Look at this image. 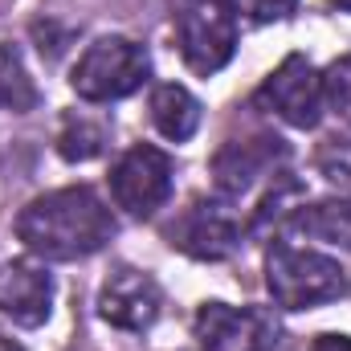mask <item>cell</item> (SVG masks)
<instances>
[{
  "label": "cell",
  "mask_w": 351,
  "mask_h": 351,
  "mask_svg": "<svg viewBox=\"0 0 351 351\" xmlns=\"http://www.w3.org/2000/svg\"><path fill=\"white\" fill-rule=\"evenodd\" d=\"M323 94H327L331 110H335L343 123H351V53L339 58V62L323 74Z\"/></svg>",
  "instance_id": "17"
},
{
  "label": "cell",
  "mask_w": 351,
  "mask_h": 351,
  "mask_svg": "<svg viewBox=\"0 0 351 351\" xmlns=\"http://www.w3.org/2000/svg\"><path fill=\"white\" fill-rule=\"evenodd\" d=\"M172 29L180 58L196 74H217L237 49V21L225 0H172Z\"/></svg>",
  "instance_id": "3"
},
{
  "label": "cell",
  "mask_w": 351,
  "mask_h": 351,
  "mask_svg": "<svg viewBox=\"0 0 351 351\" xmlns=\"http://www.w3.org/2000/svg\"><path fill=\"white\" fill-rule=\"evenodd\" d=\"M237 12H245L250 21H258V25H269V21H286L290 12H294V4L298 0H229Z\"/></svg>",
  "instance_id": "18"
},
{
  "label": "cell",
  "mask_w": 351,
  "mask_h": 351,
  "mask_svg": "<svg viewBox=\"0 0 351 351\" xmlns=\"http://www.w3.org/2000/svg\"><path fill=\"white\" fill-rule=\"evenodd\" d=\"M147 74H152V58L139 41L102 37L78 58L70 82L78 90V98H86V102H114V98L135 94L147 82Z\"/></svg>",
  "instance_id": "4"
},
{
  "label": "cell",
  "mask_w": 351,
  "mask_h": 351,
  "mask_svg": "<svg viewBox=\"0 0 351 351\" xmlns=\"http://www.w3.org/2000/svg\"><path fill=\"white\" fill-rule=\"evenodd\" d=\"M315 168H319V176H323L331 188H339V192L351 196V135H331V139L319 147Z\"/></svg>",
  "instance_id": "16"
},
{
  "label": "cell",
  "mask_w": 351,
  "mask_h": 351,
  "mask_svg": "<svg viewBox=\"0 0 351 351\" xmlns=\"http://www.w3.org/2000/svg\"><path fill=\"white\" fill-rule=\"evenodd\" d=\"M265 286L278 306L311 311L343 294V265L327 254L298 250L290 241H274L265 254Z\"/></svg>",
  "instance_id": "2"
},
{
  "label": "cell",
  "mask_w": 351,
  "mask_h": 351,
  "mask_svg": "<svg viewBox=\"0 0 351 351\" xmlns=\"http://www.w3.org/2000/svg\"><path fill=\"white\" fill-rule=\"evenodd\" d=\"M160 311H164V294H160L156 278L143 269L119 265L98 290V315H102V323H110L119 331H147L160 319Z\"/></svg>",
  "instance_id": "9"
},
{
  "label": "cell",
  "mask_w": 351,
  "mask_h": 351,
  "mask_svg": "<svg viewBox=\"0 0 351 351\" xmlns=\"http://www.w3.org/2000/svg\"><path fill=\"white\" fill-rule=\"evenodd\" d=\"M311 351H351V335H319Z\"/></svg>",
  "instance_id": "19"
},
{
  "label": "cell",
  "mask_w": 351,
  "mask_h": 351,
  "mask_svg": "<svg viewBox=\"0 0 351 351\" xmlns=\"http://www.w3.org/2000/svg\"><path fill=\"white\" fill-rule=\"evenodd\" d=\"M335 8H343V12H351V0H331Z\"/></svg>",
  "instance_id": "20"
},
{
  "label": "cell",
  "mask_w": 351,
  "mask_h": 351,
  "mask_svg": "<svg viewBox=\"0 0 351 351\" xmlns=\"http://www.w3.org/2000/svg\"><path fill=\"white\" fill-rule=\"evenodd\" d=\"M290 147L274 135H254V139H229L217 160H213V176H217V188L225 196H241L250 192L258 180L265 176H278V168L286 164Z\"/></svg>",
  "instance_id": "10"
},
{
  "label": "cell",
  "mask_w": 351,
  "mask_h": 351,
  "mask_svg": "<svg viewBox=\"0 0 351 351\" xmlns=\"http://www.w3.org/2000/svg\"><path fill=\"white\" fill-rule=\"evenodd\" d=\"M102 143H106V135H102V127H94L90 119H66L62 123V135H58V152H62V160H70V164H86L94 160L98 152H102Z\"/></svg>",
  "instance_id": "15"
},
{
  "label": "cell",
  "mask_w": 351,
  "mask_h": 351,
  "mask_svg": "<svg viewBox=\"0 0 351 351\" xmlns=\"http://www.w3.org/2000/svg\"><path fill=\"white\" fill-rule=\"evenodd\" d=\"M16 237L45 262H74L98 254L114 237V217L94 188L74 184L29 200L16 217Z\"/></svg>",
  "instance_id": "1"
},
{
  "label": "cell",
  "mask_w": 351,
  "mask_h": 351,
  "mask_svg": "<svg viewBox=\"0 0 351 351\" xmlns=\"http://www.w3.org/2000/svg\"><path fill=\"white\" fill-rule=\"evenodd\" d=\"M0 351H16V348H12V343H8V339H0Z\"/></svg>",
  "instance_id": "21"
},
{
  "label": "cell",
  "mask_w": 351,
  "mask_h": 351,
  "mask_svg": "<svg viewBox=\"0 0 351 351\" xmlns=\"http://www.w3.org/2000/svg\"><path fill=\"white\" fill-rule=\"evenodd\" d=\"M53 311V278L33 262H0V315L16 327H41Z\"/></svg>",
  "instance_id": "11"
},
{
  "label": "cell",
  "mask_w": 351,
  "mask_h": 351,
  "mask_svg": "<svg viewBox=\"0 0 351 351\" xmlns=\"http://www.w3.org/2000/svg\"><path fill=\"white\" fill-rule=\"evenodd\" d=\"M192 335L200 351H274L278 323L262 306L204 302L192 319Z\"/></svg>",
  "instance_id": "6"
},
{
  "label": "cell",
  "mask_w": 351,
  "mask_h": 351,
  "mask_svg": "<svg viewBox=\"0 0 351 351\" xmlns=\"http://www.w3.org/2000/svg\"><path fill=\"white\" fill-rule=\"evenodd\" d=\"M290 225L315 241H327V245H339L351 250V200H319V204H298Z\"/></svg>",
  "instance_id": "13"
},
{
  "label": "cell",
  "mask_w": 351,
  "mask_h": 351,
  "mask_svg": "<svg viewBox=\"0 0 351 351\" xmlns=\"http://www.w3.org/2000/svg\"><path fill=\"white\" fill-rule=\"evenodd\" d=\"M37 106V86L12 45H0V110L25 114Z\"/></svg>",
  "instance_id": "14"
},
{
  "label": "cell",
  "mask_w": 351,
  "mask_h": 351,
  "mask_svg": "<svg viewBox=\"0 0 351 351\" xmlns=\"http://www.w3.org/2000/svg\"><path fill=\"white\" fill-rule=\"evenodd\" d=\"M110 196H114V204L123 213L152 217L172 196V160L152 143L131 147L110 172Z\"/></svg>",
  "instance_id": "8"
},
{
  "label": "cell",
  "mask_w": 351,
  "mask_h": 351,
  "mask_svg": "<svg viewBox=\"0 0 351 351\" xmlns=\"http://www.w3.org/2000/svg\"><path fill=\"white\" fill-rule=\"evenodd\" d=\"M152 123H156V131H160L164 139L184 143V139H192L196 127H200V102L192 98V90L176 86V82L156 86L152 90Z\"/></svg>",
  "instance_id": "12"
},
{
  "label": "cell",
  "mask_w": 351,
  "mask_h": 351,
  "mask_svg": "<svg viewBox=\"0 0 351 351\" xmlns=\"http://www.w3.org/2000/svg\"><path fill=\"white\" fill-rule=\"evenodd\" d=\"M323 102H327V94H323L319 70L298 53H290L258 90V106H265L269 114H278L282 123H290L298 131H311L323 119Z\"/></svg>",
  "instance_id": "7"
},
{
  "label": "cell",
  "mask_w": 351,
  "mask_h": 351,
  "mask_svg": "<svg viewBox=\"0 0 351 351\" xmlns=\"http://www.w3.org/2000/svg\"><path fill=\"white\" fill-rule=\"evenodd\" d=\"M241 237H245V221L237 217V208L229 200H217V196L192 200L168 229L172 250L188 254V258H200V262H221V258L237 254Z\"/></svg>",
  "instance_id": "5"
}]
</instances>
